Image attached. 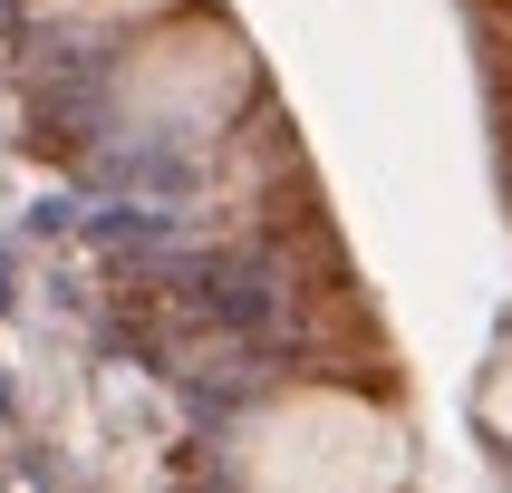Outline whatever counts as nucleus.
Listing matches in <instances>:
<instances>
[{"mask_svg": "<svg viewBox=\"0 0 512 493\" xmlns=\"http://www.w3.org/2000/svg\"><path fill=\"white\" fill-rule=\"evenodd\" d=\"M416 445L358 387H281L232 426L242 493H406Z\"/></svg>", "mask_w": 512, "mask_h": 493, "instance_id": "nucleus-1", "label": "nucleus"}, {"mask_svg": "<svg viewBox=\"0 0 512 493\" xmlns=\"http://www.w3.org/2000/svg\"><path fill=\"white\" fill-rule=\"evenodd\" d=\"M242 39L232 29H165V39H145L126 58V116H136L145 136H203V126H223L232 97H242Z\"/></svg>", "mask_w": 512, "mask_h": 493, "instance_id": "nucleus-2", "label": "nucleus"}, {"mask_svg": "<svg viewBox=\"0 0 512 493\" xmlns=\"http://www.w3.org/2000/svg\"><path fill=\"white\" fill-rule=\"evenodd\" d=\"M474 416H484V435L512 455V329L493 339V358H484V387H474Z\"/></svg>", "mask_w": 512, "mask_h": 493, "instance_id": "nucleus-3", "label": "nucleus"}, {"mask_svg": "<svg viewBox=\"0 0 512 493\" xmlns=\"http://www.w3.org/2000/svg\"><path fill=\"white\" fill-rule=\"evenodd\" d=\"M58 20H78V29H116V20H145V10H165V0H49Z\"/></svg>", "mask_w": 512, "mask_h": 493, "instance_id": "nucleus-4", "label": "nucleus"}]
</instances>
